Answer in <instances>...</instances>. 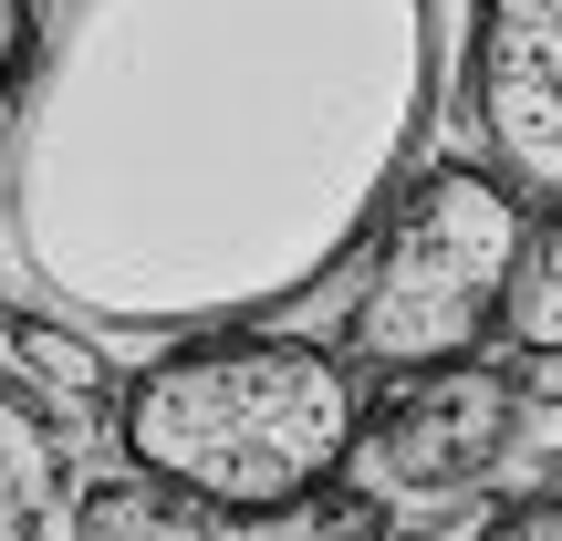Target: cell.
Listing matches in <instances>:
<instances>
[{
  "label": "cell",
  "instance_id": "obj_2",
  "mask_svg": "<svg viewBox=\"0 0 562 541\" xmlns=\"http://www.w3.org/2000/svg\"><path fill=\"white\" fill-rule=\"evenodd\" d=\"M364 375L313 334H199L125 375L115 448L125 469L188 489L220 521H292L355 480Z\"/></svg>",
  "mask_w": 562,
  "mask_h": 541
},
{
  "label": "cell",
  "instance_id": "obj_13",
  "mask_svg": "<svg viewBox=\"0 0 562 541\" xmlns=\"http://www.w3.org/2000/svg\"><path fill=\"white\" fill-rule=\"evenodd\" d=\"M0 323H11V313H0Z\"/></svg>",
  "mask_w": 562,
  "mask_h": 541
},
{
  "label": "cell",
  "instance_id": "obj_6",
  "mask_svg": "<svg viewBox=\"0 0 562 541\" xmlns=\"http://www.w3.org/2000/svg\"><path fill=\"white\" fill-rule=\"evenodd\" d=\"M0 334H11V364H21L32 385H53L74 417H115V406H125V375H115V354H104V334L42 313V302H32V313H11Z\"/></svg>",
  "mask_w": 562,
  "mask_h": 541
},
{
  "label": "cell",
  "instance_id": "obj_8",
  "mask_svg": "<svg viewBox=\"0 0 562 541\" xmlns=\"http://www.w3.org/2000/svg\"><path fill=\"white\" fill-rule=\"evenodd\" d=\"M501 343H510L521 364H562V208L531 219V250H521V281H510Z\"/></svg>",
  "mask_w": 562,
  "mask_h": 541
},
{
  "label": "cell",
  "instance_id": "obj_5",
  "mask_svg": "<svg viewBox=\"0 0 562 541\" xmlns=\"http://www.w3.org/2000/svg\"><path fill=\"white\" fill-rule=\"evenodd\" d=\"M469 136L521 199H562V0L469 11Z\"/></svg>",
  "mask_w": 562,
  "mask_h": 541
},
{
  "label": "cell",
  "instance_id": "obj_7",
  "mask_svg": "<svg viewBox=\"0 0 562 541\" xmlns=\"http://www.w3.org/2000/svg\"><path fill=\"white\" fill-rule=\"evenodd\" d=\"M74 541H220V510H199L146 469H115V480L74 489Z\"/></svg>",
  "mask_w": 562,
  "mask_h": 541
},
{
  "label": "cell",
  "instance_id": "obj_3",
  "mask_svg": "<svg viewBox=\"0 0 562 541\" xmlns=\"http://www.w3.org/2000/svg\"><path fill=\"white\" fill-rule=\"evenodd\" d=\"M531 250V208L490 157H438L375 229L364 292L344 313V354L385 385L490 364V334L510 323V281Z\"/></svg>",
  "mask_w": 562,
  "mask_h": 541
},
{
  "label": "cell",
  "instance_id": "obj_11",
  "mask_svg": "<svg viewBox=\"0 0 562 541\" xmlns=\"http://www.w3.org/2000/svg\"><path fill=\"white\" fill-rule=\"evenodd\" d=\"M469 541H562V489H552V500H501Z\"/></svg>",
  "mask_w": 562,
  "mask_h": 541
},
{
  "label": "cell",
  "instance_id": "obj_1",
  "mask_svg": "<svg viewBox=\"0 0 562 541\" xmlns=\"http://www.w3.org/2000/svg\"><path fill=\"white\" fill-rule=\"evenodd\" d=\"M438 125V0H42L0 261L83 334H240L355 261Z\"/></svg>",
  "mask_w": 562,
  "mask_h": 541
},
{
  "label": "cell",
  "instance_id": "obj_10",
  "mask_svg": "<svg viewBox=\"0 0 562 541\" xmlns=\"http://www.w3.org/2000/svg\"><path fill=\"white\" fill-rule=\"evenodd\" d=\"M32 42H42V11H32V0H0V125H11V104H21Z\"/></svg>",
  "mask_w": 562,
  "mask_h": 541
},
{
  "label": "cell",
  "instance_id": "obj_4",
  "mask_svg": "<svg viewBox=\"0 0 562 541\" xmlns=\"http://www.w3.org/2000/svg\"><path fill=\"white\" fill-rule=\"evenodd\" d=\"M521 406H531V375H510V364H448V375L385 385V406L364 417V448H355V489L385 510L501 489Z\"/></svg>",
  "mask_w": 562,
  "mask_h": 541
},
{
  "label": "cell",
  "instance_id": "obj_12",
  "mask_svg": "<svg viewBox=\"0 0 562 541\" xmlns=\"http://www.w3.org/2000/svg\"><path fill=\"white\" fill-rule=\"evenodd\" d=\"M0 489H11V448H0Z\"/></svg>",
  "mask_w": 562,
  "mask_h": 541
},
{
  "label": "cell",
  "instance_id": "obj_9",
  "mask_svg": "<svg viewBox=\"0 0 562 541\" xmlns=\"http://www.w3.org/2000/svg\"><path fill=\"white\" fill-rule=\"evenodd\" d=\"M313 531H323V541H396V510H385V500H364V489L344 480L334 500L313 510Z\"/></svg>",
  "mask_w": 562,
  "mask_h": 541
}]
</instances>
